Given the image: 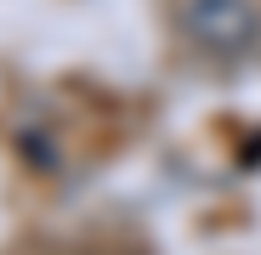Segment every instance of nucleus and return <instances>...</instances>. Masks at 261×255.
I'll return each mask as SVG.
<instances>
[{"label": "nucleus", "instance_id": "f257e3e1", "mask_svg": "<svg viewBox=\"0 0 261 255\" xmlns=\"http://www.w3.org/2000/svg\"><path fill=\"white\" fill-rule=\"evenodd\" d=\"M182 23H188L193 40H204L210 51H239L255 34V12L244 6V0H188Z\"/></svg>", "mask_w": 261, "mask_h": 255}]
</instances>
